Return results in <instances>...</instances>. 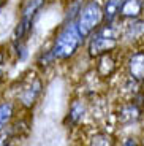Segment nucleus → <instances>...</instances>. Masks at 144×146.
I'll use <instances>...</instances> for the list:
<instances>
[{
  "label": "nucleus",
  "instance_id": "nucleus-5",
  "mask_svg": "<svg viewBox=\"0 0 144 146\" xmlns=\"http://www.w3.org/2000/svg\"><path fill=\"white\" fill-rule=\"evenodd\" d=\"M43 91V83L38 76H29L21 81V89L18 92V100L25 110H30L40 99Z\"/></svg>",
  "mask_w": 144,
  "mask_h": 146
},
{
  "label": "nucleus",
  "instance_id": "nucleus-4",
  "mask_svg": "<svg viewBox=\"0 0 144 146\" xmlns=\"http://www.w3.org/2000/svg\"><path fill=\"white\" fill-rule=\"evenodd\" d=\"M75 22H76V27L79 30L81 36L86 40L87 36H90L103 24V10H101V5L98 2H95V0L86 2L78 10Z\"/></svg>",
  "mask_w": 144,
  "mask_h": 146
},
{
  "label": "nucleus",
  "instance_id": "nucleus-8",
  "mask_svg": "<svg viewBox=\"0 0 144 146\" xmlns=\"http://www.w3.org/2000/svg\"><path fill=\"white\" fill-rule=\"evenodd\" d=\"M143 11H144L143 0H122L119 18H122L124 21L125 19H136V18H141Z\"/></svg>",
  "mask_w": 144,
  "mask_h": 146
},
{
  "label": "nucleus",
  "instance_id": "nucleus-16",
  "mask_svg": "<svg viewBox=\"0 0 144 146\" xmlns=\"http://www.w3.org/2000/svg\"><path fill=\"white\" fill-rule=\"evenodd\" d=\"M13 137H15V133H13V129H11L10 125L2 129V130H0V146H8L11 143V138H13Z\"/></svg>",
  "mask_w": 144,
  "mask_h": 146
},
{
  "label": "nucleus",
  "instance_id": "nucleus-14",
  "mask_svg": "<svg viewBox=\"0 0 144 146\" xmlns=\"http://www.w3.org/2000/svg\"><path fill=\"white\" fill-rule=\"evenodd\" d=\"M55 62H57V60L54 59V56H52V52H51L49 48L43 49L40 54L36 56V65L40 67V68H43V70L49 68V67H51V65H54Z\"/></svg>",
  "mask_w": 144,
  "mask_h": 146
},
{
  "label": "nucleus",
  "instance_id": "nucleus-7",
  "mask_svg": "<svg viewBox=\"0 0 144 146\" xmlns=\"http://www.w3.org/2000/svg\"><path fill=\"white\" fill-rule=\"evenodd\" d=\"M130 80L136 83H144V51H135L127 60Z\"/></svg>",
  "mask_w": 144,
  "mask_h": 146
},
{
  "label": "nucleus",
  "instance_id": "nucleus-17",
  "mask_svg": "<svg viewBox=\"0 0 144 146\" xmlns=\"http://www.w3.org/2000/svg\"><path fill=\"white\" fill-rule=\"evenodd\" d=\"M7 59H8V52L5 48H0V70H3L5 64H7Z\"/></svg>",
  "mask_w": 144,
  "mask_h": 146
},
{
  "label": "nucleus",
  "instance_id": "nucleus-22",
  "mask_svg": "<svg viewBox=\"0 0 144 146\" xmlns=\"http://www.w3.org/2000/svg\"><path fill=\"white\" fill-rule=\"evenodd\" d=\"M8 146H13V145H11V143H10V145H8Z\"/></svg>",
  "mask_w": 144,
  "mask_h": 146
},
{
  "label": "nucleus",
  "instance_id": "nucleus-12",
  "mask_svg": "<svg viewBox=\"0 0 144 146\" xmlns=\"http://www.w3.org/2000/svg\"><path fill=\"white\" fill-rule=\"evenodd\" d=\"M84 114H86V105H84L81 100H75V102L71 103V106H70V110H68L67 122H70L71 125L79 124L81 119L84 117Z\"/></svg>",
  "mask_w": 144,
  "mask_h": 146
},
{
  "label": "nucleus",
  "instance_id": "nucleus-13",
  "mask_svg": "<svg viewBox=\"0 0 144 146\" xmlns=\"http://www.w3.org/2000/svg\"><path fill=\"white\" fill-rule=\"evenodd\" d=\"M13 117H15V103L10 100L0 102V130L10 125Z\"/></svg>",
  "mask_w": 144,
  "mask_h": 146
},
{
  "label": "nucleus",
  "instance_id": "nucleus-20",
  "mask_svg": "<svg viewBox=\"0 0 144 146\" xmlns=\"http://www.w3.org/2000/svg\"><path fill=\"white\" fill-rule=\"evenodd\" d=\"M3 76H5V72L0 70V84H2V81H3Z\"/></svg>",
  "mask_w": 144,
  "mask_h": 146
},
{
  "label": "nucleus",
  "instance_id": "nucleus-6",
  "mask_svg": "<svg viewBox=\"0 0 144 146\" xmlns=\"http://www.w3.org/2000/svg\"><path fill=\"white\" fill-rule=\"evenodd\" d=\"M120 38L128 41H139L144 38V19H125L124 27L120 29Z\"/></svg>",
  "mask_w": 144,
  "mask_h": 146
},
{
  "label": "nucleus",
  "instance_id": "nucleus-18",
  "mask_svg": "<svg viewBox=\"0 0 144 146\" xmlns=\"http://www.w3.org/2000/svg\"><path fill=\"white\" fill-rule=\"evenodd\" d=\"M122 146H138V141L135 138H127L125 141H124Z\"/></svg>",
  "mask_w": 144,
  "mask_h": 146
},
{
  "label": "nucleus",
  "instance_id": "nucleus-2",
  "mask_svg": "<svg viewBox=\"0 0 144 146\" xmlns=\"http://www.w3.org/2000/svg\"><path fill=\"white\" fill-rule=\"evenodd\" d=\"M46 0H24L19 10L18 22L13 27V32L10 36V44H19V43H29V36L32 33L33 24L40 15V10Z\"/></svg>",
  "mask_w": 144,
  "mask_h": 146
},
{
  "label": "nucleus",
  "instance_id": "nucleus-3",
  "mask_svg": "<svg viewBox=\"0 0 144 146\" xmlns=\"http://www.w3.org/2000/svg\"><path fill=\"white\" fill-rule=\"evenodd\" d=\"M120 43V27H116L114 24H104L100 26L90 35L89 40V51L90 57H100L103 54L112 52Z\"/></svg>",
  "mask_w": 144,
  "mask_h": 146
},
{
  "label": "nucleus",
  "instance_id": "nucleus-9",
  "mask_svg": "<svg viewBox=\"0 0 144 146\" xmlns=\"http://www.w3.org/2000/svg\"><path fill=\"white\" fill-rule=\"evenodd\" d=\"M141 113H143L141 106L136 102H130L122 106V110L119 113V121L125 125L135 124V122H138L141 119Z\"/></svg>",
  "mask_w": 144,
  "mask_h": 146
},
{
  "label": "nucleus",
  "instance_id": "nucleus-11",
  "mask_svg": "<svg viewBox=\"0 0 144 146\" xmlns=\"http://www.w3.org/2000/svg\"><path fill=\"white\" fill-rule=\"evenodd\" d=\"M117 68V64H116V59L111 52L108 54H103L98 57V64H97V72L100 76L106 78V76H111L112 73L116 72Z\"/></svg>",
  "mask_w": 144,
  "mask_h": 146
},
{
  "label": "nucleus",
  "instance_id": "nucleus-1",
  "mask_svg": "<svg viewBox=\"0 0 144 146\" xmlns=\"http://www.w3.org/2000/svg\"><path fill=\"white\" fill-rule=\"evenodd\" d=\"M83 41L84 38L81 36L79 30L76 27L75 19H68L62 26V29L55 33L49 49L55 60H67L78 52Z\"/></svg>",
  "mask_w": 144,
  "mask_h": 146
},
{
  "label": "nucleus",
  "instance_id": "nucleus-21",
  "mask_svg": "<svg viewBox=\"0 0 144 146\" xmlns=\"http://www.w3.org/2000/svg\"><path fill=\"white\" fill-rule=\"evenodd\" d=\"M68 2H78V0H68Z\"/></svg>",
  "mask_w": 144,
  "mask_h": 146
},
{
  "label": "nucleus",
  "instance_id": "nucleus-19",
  "mask_svg": "<svg viewBox=\"0 0 144 146\" xmlns=\"http://www.w3.org/2000/svg\"><path fill=\"white\" fill-rule=\"evenodd\" d=\"M8 0H0V15H2V11H3V8L7 7Z\"/></svg>",
  "mask_w": 144,
  "mask_h": 146
},
{
  "label": "nucleus",
  "instance_id": "nucleus-15",
  "mask_svg": "<svg viewBox=\"0 0 144 146\" xmlns=\"http://www.w3.org/2000/svg\"><path fill=\"white\" fill-rule=\"evenodd\" d=\"M90 146H114V138L106 132H97L90 138Z\"/></svg>",
  "mask_w": 144,
  "mask_h": 146
},
{
  "label": "nucleus",
  "instance_id": "nucleus-10",
  "mask_svg": "<svg viewBox=\"0 0 144 146\" xmlns=\"http://www.w3.org/2000/svg\"><path fill=\"white\" fill-rule=\"evenodd\" d=\"M120 5H122V0H106L104 2V5L101 7L103 24H116V21L119 19Z\"/></svg>",
  "mask_w": 144,
  "mask_h": 146
}]
</instances>
